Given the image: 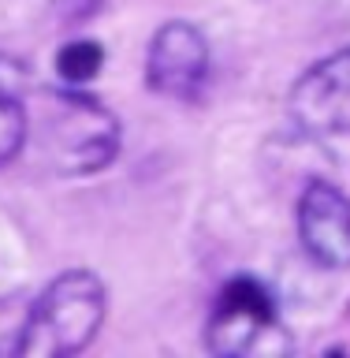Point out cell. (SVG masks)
<instances>
[{"mask_svg":"<svg viewBox=\"0 0 350 358\" xmlns=\"http://www.w3.org/2000/svg\"><path fill=\"white\" fill-rule=\"evenodd\" d=\"M30 164L45 176H94L119 157V120L86 90H34L27 97Z\"/></svg>","mask_w":350,"mask_h":358,"instance_id":"obj_1","label":"cell"},{"mask_svg":"<svg viewBox=\"0 0 350 358\" xmlns=\"http://www.w3.org/2000/svg\"><path fill=\"white\" fill-rule=\"evenodd\" d=\"M105 321V284L89 268H67L30 299L27 332L19 355L30 358H64L94 343Z\"/></svg>","mask_w":350,"mask_h":358,"instance_id":"obj_2","label":"cell"},{"mask_svg":"<svg viewBox=\"0 0 350 358\" xmlns=\"http://www.w3.org/2000/svg\"><path fill=\"white\" fill-rule=\"evenodd\" d=\"M279 332L276 302L261 280L235 276L220 287L205 321V347L220 358H242L268 351V336Z\"/></svg>","mask_w":350,"mask_h":358,"instance_id":"obj_3","label":"cell"},{"mask_svg":"<svg viewBox=\"0 0 350 358\" xmlns=\"http://www.w3.org/2000/svg\"><path fill=\"white\" fill-rule=\"evenodd\" d=\"M209 78V41L194 22L168 19L145 49V86L168 101H194Z\"/></svg>","mask_w":350,"mask_h":358,"instance_id":"obj_4","label":"cell"},{"mask_svg":"<svg viewBox=\"0 0 350 358\" xmlns=\"http://www.w3.org/2000/svg\"><path fill=\"white\" fill-rule=\"evenodd\" d=\"M287 112L295 127L313 138L350 134V45L298 75L287 97Z\"/></svg>","mask_w":350,"mask_h":358,"instance_id":"obj_5","label":"cell"},{"mask_svg":"<svg viewBox=\"0 0 350 358\" xmlns=\"http://www.w3.org/2000/svg\"><path fill=\"white\" fill-rule=\"evenodd\" d=\"M298 239L321 268H350V198L328 179H309L298 194Z\"/></svg>","mask_w":350,"mask_h":358,"instance_id":"obj_6","label":"cell"},{"mask_svg":"<svg viewBox=\"0 0 350 358\" xmlns=\"http://www.w3.org/2000/svg\"><path fill=\"white\" fill-rule=\"evenodd\" d=\"M22 71L8 56H0V168L11 164L27 142V97H22Z\"/></svg>","mask_w":350,"mask_h":358,"instance_id":"obj_7","label":"cell"},{"mask_svg":"<svg viewBox=\"0 0 350 358\" xmlns=\"http://www.w3.org/2000/svg\"><path fill=\"white\" fill-rule=\"evenodd\" d=\"M101 67H105V49H101V41H94V38H75L56 52V75H60L67 86L94 83L101 75Z\"/></svg>","mask_w":350,"mask_h":358,"instance_id":"obj_8","label":"cell"},{"mask_svg":"<svg viewBox=\"0 0 350 358\" xmlns=\"http://www.w3.org/2000/svg\"><path fill=\"white\" fill-rule=\"evenodd\" d=\"M27 313H30V299L22 291L0 295V358L19 355L22 332H27Z\"/></svg>","mask_w":350,"mask_h":358,"instance_id":"obj_9","label":"cell"}]
</instances>
